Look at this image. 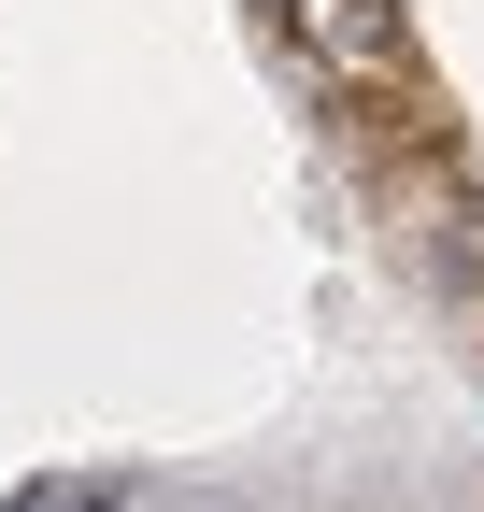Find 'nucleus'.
<instances>
[{
    "label": "nucleus",
    "instance_id": "f257e3e1",
    "mask_svg": "<svg viewBox=\"0 0 484 512\" xmlns=\"http://www.w3.org/2000/svg\"><path fill=\"white\" fill-rule=\"evenodd\" d=\"M285 29L314 43L328 86L399 100V143H456V114H442V86H428V57H413V15H399V0H285Z\"/></svg>",
    "mask_w": 484,
    "mask_h": 512
}]
</instances>
